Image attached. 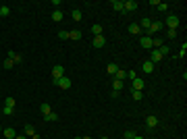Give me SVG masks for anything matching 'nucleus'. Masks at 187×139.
Segmentation results:
<instances>
[{"label":"nucleus","instance_id":"obj_1","mask_svg":"<svg viewBox=\"0 0 187 139\" xmlns=\"http://www.w3.org/2000/svg\"><path fill=\"white\" fill-rule=\"evenodd\" d=\"M162 23H166L168 29H177V27H179V17H177V15H168L166 21H162Z\"/></svg>","mask_w":187,"mask_h":139},{"label":"nucleus","instance_id":"obj_2","mask_svg":"<svg viewBox=\"0 0 187 139\" xmlns=\"http://www.w3.org/2000/svg\"><path fill=\"white\" fill-rule=\"evenodd\" d=\"M162 27H164L162 21H152L150 29H148V35H154V33H158V31H162Z\"/></svg>","mask_w":187,"mask_h":139},{"label":"nucleus","instance_id":"obj_3","mask_svg":"<svg viewBox=\"0 0 187 139\" xmlns=\"http://www.w3.org/2000/svg\"><path fill=\"white\" fill-rule=\"evenodd\" d=\"M139 44H141V48L152 50V48H154V40L150 37V35H141V37H139Z\"/></svg>","mask_w":187,"mask_h":139},{"label":"nucleus","instance_id":"obj_4","mask_svg":"<svg viewBox=\"0 0 187 139\" xmlns=\"http://www.w3.org/2000/svg\"><path fill=\"white\" fill-rule=\"evenodd\" d=\"M137 6H139V4H137L135 0H127V2H123V11H125V12H133V11H137Z\"/></svg>","mask_w":187,"mask_h":139},{"label":"nucleus","instance_id":"obj_5","mask_svg":"<svg viewBox=\"0 0 187 139\" xmlns=\"http://www.w3.org/2000/svg\"><path fill=\"white\" fill-rule=\"evenodd\" d=\"M60 77H65V69H62L60 64H56V67L52 69V79H54V81H58Z\"/></svg>","mask_w":187,"mask_h":139},{"label":"nucleus","instance_id":"obj_6","mask_svg":"<svg viewBox=\"0 0 187 139\" xmlns=\"http://www.w3.org/2000/svg\"><path fill=\"white\" fill-rule=\"evenodd\" d=\"M131 83H133V85H131V89H135V92H141V89H143V85H146L141 77H135V79H131Z\"/></svg>","mask_w":187,"mask_h":139},{"label":"nucleus","instance_id":"obj_7","mask_svg":"<svg viewBox=\"0 0 187 139\" xmlns=\"http://www.w3.org/2000/svg\"><path fill=\"white\" fill-rule=\"evenodd\" d=\"M92 46H94V48H104V46H106L104 35H96V37L92 40Z\"/></svg>","mask_w":187,"mask_h":139},{"label":"nucleus","instance_id":"obj_8","mask_svg":"<svg viewBox=\"0 0 187 139\" xmlns=\"http://www.w3.org/2000/svg\"><path fill=\"white\" fill-rule=\"evenodd\" d=\"M54 83H56L58 87H62V89H69V87H71V79H69V77H60L58 81H54Z\"/></svg>","mask_w":187,"mask_h":139},{"label":"nucleus","instance_id":"obj_9","mask_svg":"<svg viewBox=\"0 0 187 139\" xmlns=\"http://www.w3.org/2000/svg\"><path fill=\"white\" fill-rule=\"evenodd\" d=\"M160 60H162L160 52H158L156 48H152V52H150V62H154V64H156V62H160Z\"/></svg>","mask_w":187,"mask_h":139},{"label":"nucleus","instance_id":"obj_10","mask_svg":"<svg viewBox=\"0 0 187 139\" xmlns=\"http://www.w3.org/2000/svg\"><path fill=\"white\" fill-rule=\"evenodd\" d=\"M146 125H148V129H154V127H158V118L154 114H150L148 118H146Z\"/></svg>","mask_w":187,"mask_h":139},{"label":"nucleus","instance_id":"obj_11","mask_svg":"<svg viewBox=\"0 0 187 139\" xmlns=\"http://www.w3.org/2000/svg\"><path fill=\"white\" fill-rule=\"evenodd\" d=\"M154 67H156L154 62H150V60H146V62L141 64V71H143V73H154Z\"/></svg>","mask_w":187,"mask_h":139},{"label":"nucleus","instance_id":"obj_12","mask_svg":"<svg viewBox=\"0 0 187 139\" xmlns=\"http://www.w3.org/2000/svg\"><path fill=\"white\" fill-rule=\"evenodd\" d=\"M6 56L11 58L12 62H17V64H19V62H21V60H23V56H21V54H17V52H15V50H11V52H9V54H6Z\"/></svg>","mask_w":187,"mask_h":139},{"label":"nucleus","instance_id":"obj_13","mask_svg":"<svg viewBox=\"0 0 187 139\" xmlns=\"http://www.w3.org/2000/svg\"><path fill=\"white\" fill-rule=\"evenodd\" d=\"M2 133H4V137H6V139H15V137H17V131H15L12 127H6Z\"/></svg>","mask_w":187,"mask_h":139},{"label":"nucleus","instance_id":"obj_14","mask_svg":"<svg viewBox=\"0 0 187 139\" xmlns=\"http://www.w3.org/2000/svg\"><path fill=\"white\" fill-rule=\"evenodd\" d=\"M71 17H73V21H81V19H83V12L79 11V9H73V11H71Z\"/></svg>","mask_w":187,"mask_h":139},{"label":"nucleus","instance_id":"obj_15","mask_svg":"<svg viewBox=\"0 0 187 139\" xmlns=\"http://www.w3.org/2000/svg\"><path fill=\"white\" fill-rule=\"evenodd\" d=\"M129 33H133V35H139L141 33V27L137 23H131L129 25Z\"/></svg>","mask_w":187,"mask_h":139},{"label":"nucleus","instance_id":"obj_16","mask_svg":"<svg viewBox=\"0 0 187 139\" xmlns=\"http://www.w3.org/2000/svg\"><path fill=\"white\" fill-rule=\"evenodd\" d=\"M44 120L46 123H54V120H58V114L56 112H48V114H44Z\"/></svg>","mask_w":187,"mask_h":139},{"label":"nucleus","instance_id":"obj_17","mask_svg":"<svg viewBox=\"0 0 187 139\" xmlns=\"http://www.w3.org/2000/svg\"><path fill=\"white\" fill-rule=\"evenodd\" d=\"M62 17H65V15H62V11H58V9H56V11L52 12V21H54V23L62 21Z\"/></svg>","mask_w":187,"mask_h":139},{"label":"nucleus","instance_id":"obj_18","mask_svg":"<svg viewBox=\"0 0 187 139\" xmlns=\"http://www.w3.org/2000/svg\"><path fill=\"white\" fill-rule=\"evenodd\" d=\"M34 135H35L34 125H25V137H34Z\"/></svg>","mask_w":187,"mask_h":139},{"label":"nucleus","instance_id":"obj_19","mask_svg":"<svg viewBox=\"0 0 187 139\" xmlns=\"http://www.w3.org/2000/svg\"><path fill=\"white\" fill-rule=\"evenodd\" d=\"M118 71V67H117V62H110V64H108V67H106V73H108V75H115V73H117Z\"/></svg>","mask_w":187,"mask_h":139},{"label":"nucleus","instance_id":"obj_20","mask_svg":"<svg viewBox=\"0 0 187 139\" xmlns=\"http://www.w3.org/2000/svg\"><path fill=\"white\" fill-rule=\"evenodd\" d=\"M112 9H115L117 12H125L123 11V2H121V0H112Z\"/></svg>","mask_w":187,"mask_h":139},{"label":"nucleus","instance_id":"obj_21","mask_svg":"<svg viewBox=\"0 0 187 139\" xmlns=\"http://www.w3.org/2000/svg\"><path fill=\"white\" fill-rule=\"evenodd\" d=\"M69 40H81V31H79V29H73V31H69Z\"/></svg>","mask_w":187,"mask_h":139},{"label":"nucleus","instance_id":"obj_22","mask_svg":"<svg viewBox=\"0 0 187 139\" xmlns=\"http://www.w3.org/2000/svg\"><path fill=\"white\" fill-rule=\"evenodd\" d=\"M92 33H94V37H96V35H102V25L100 23L92 25Z\"/></svg>","mask_w":187,"mask_h":139},{"label":"nucleus","instance_id":"obj_23","mask_svg":"<svg viewBox=\"0 0 187 139\" xmlns=\"http://www.w3.org/2000/svg\"><path fill=\"white\" fill-rule=\"evenodd\" d=\"M127 77V71H123V69H118L117 73H115V79H118V81H123Z\"/></svg>","mask_w":187,"mask_h":139},{"label":"nucleus","instance_id":"obj_24","mask_svg":"<svg viewBox=\"0 0 187 139\" xmlns=\"http://www.w3.org/2000/svg\"><path fill=\"white\" fill-rule=\"evenodd\" d=\"M150 25H152V21H150V19H141V21H139V27H141V29H146V31L150 29Z\"/></svg>","mask_w":187,"mask_h":139},{"label":"nucleus","instance_id":"obj_25","mask_svg":"<svg viewBox=\"0 0 187 139\" xmlns=\"http://www.w3.org/2000/svg\"><path fill=\"white\" fill-rule=\"evenodd\" d=\"M112 89H115V92H121V89H123V81L115 79V83H112Z\"/></svg>","mask_w":187,"mask_h":139},{"label":"nucleus","instance_id":"obj_26","mask_svg":"<svg viewBox=\"0 0 187 139\" xmlns=\"http://www.w3.org/2000/svg\"><path fill=\"white\" fill-rule=\"evenodd\" d=\"M131 93H133V100H135V102H139L141 98H143V92H135V89H131Z\"/></svg>","mask_w":187,"mask_h":139},{"label":"nucleus","instance_id":"obj_27","mask_svg":"<svg viewBox=\"0 0 187 139\" xmlns=\"http://www.w3.org/2000/svg\"><path fill=\"white\" fill-rule=\"evenodd\" d=\"M11 15V9L9 6H0V17H9Z\"/></svg>","mask_w":187,"mask_h":139},{"label":"nucleus","instance_id":"obj_28","mask_svg":"<svg viewBox=\"0 0 187 139\" xmlns=\"http://www.w3.org/2000/svg\"><path fill=\"white\" fill-rule=\"evenodd\" d=\"M166 37H168V40H175L177 37V29H166Z\"/></svg>","mask_w":187,"mask_h":139},{"label":"nucleus","instance_id":"obj_29","mask_svg":"<svg viewBox=\"0 0 187 139\" xmlns=\"http://www.w3.org/2000/svg\"><path fill=\"white\" fill-rule=\"evenodd\" d=\"M40 110H42V114H48V112H52V110H50V104H42V106H40Z\"/></svg>","mask_w":187,"mask_h":139},{"label":"nucleus","instance_id":"obj_30","mask_svg":"<svg viewBox=\"0 0 187 139\" xmlns=\"http://www.w3.org/2000/svg\"><path fill=\"white\" fill-rule=\"evenodd\" d=\"M4 106H9V108H15V98H6V100H4Z\"/></svg>","mask_w":187,"mask_h":139},{"label":"nucleus","instance_id":"obj_31","mask_svg":"<svg viewBox=\"0 0 187 139\" xmlns=\"http://www.w3.org/2000/svg\"><path fill=\"white\" fill-rule=\"evenodd\" d=\"M2 64H4V69H12V67H15V62H12L11 58H6V60H4Z\"/></svg>","mask_w":187,"mask_h":139},{"label":"nucleus","instance_id":"obj_32","mask_svg":"<svg viewBox=\"0 0 187 139\" xmlns=\"http://www.w3.org/2000/svg\"><path fill=\"white\" fill-rule=\"evenodd\" d=\"M185 52H187V44H183V46H181V50H179V58L185 56Z\"/></svg>","mask_w":187,"mask_h":139},{"label":"nucleus","instance_id":"obj_33","mask_svg":"<svg viewBox=\"0 0 187 139\" xmlns=\"http://www.w3.org/2000/svg\"><path fill=\"white\" fill-rule=\"evenodd\" d=\"M2 112H4L6 116H11L12 112H15V108H9V106H4V110H2Z\"/></svg>","mask_w":187,"mask_h":139},{"label":"nucleus","instance_id":"obj_34","mask_svg":"<svg viewBox=\"0 0 187 139\" xmlns=\"http://www.w3.org/2000/svg\"><path fill=\"white\" fill-rule=\"evenodd\" d=\"M58 37L60 40H69V31H58Z\"/></svg>","mask_w":187,"mask_h":139},{"label":"nucleus","instance_id":"obj_35","mask_svg":"<svg viewBox=\"0 0 187 139\" xmlns=\"http://www.w3.org/2000/svg\"><path fill=\"white\" fill-rule=\"evenodd\" d=\"M166 9H168V4H166V2H160V4H158V11H166Z\"/></svg>","mask_w":187,"mask_h":139},{"label":"nucleus","instance_id":"obj_36","mask_svg":"<svg viewBox=\"0 0 187 139\" xmlns=\"http://www.w3.org/2000/svg\"><path fill=\"white\" fill-rule=\"evenodd\" d=\"M133 137H135V135H133L131 131H127V133H125V139H133Z\"/></svg>","mask_w":187,"mask_h":139},{"label":"nucleus","instance_id":"obj_37","mask_svg":"<svg viewBox=\"0 0 187 139\" xmlns=\"http://www.w3.org/2000/svg\"><path fill=\"white\" fill-rule=\"evenodd\" d=\"M15 139H27V137H25V135H17Z\"/></svg>","mask_w":187,"mask_h":139},{"label":"nucleus","instance_id":"obj_38","mask_svg":"<svg viewBox=\"0 0 187 139\" xmlns=\"http://www.w3.org/2000/svg\"><path fill=\"white\" fill-rule=\"evenodd\" d=\"M133 139H143V137H137V135H135V137H133Z\"/></svg>","mask_w":187,"mask_h":139},{"label":"nucleus","instance_id":"obj_39","mask_svg":"<svg viewBox=\"0 0 187 139\" xmlns=\"http://www.w3.org/2000/svg\"><path fill=\"white\" fill-rule=\"evenodd\" d=\"M73 139H83V137H73Z\"/></svg>","mask_w":187,"mask_h":139},{"label":"nucleus","instance_id":"obj_40","mask_svg":"<svg viewBox=\"0 0 187 139\" xmlns=\"http://www.w3.org/2000/svg\"><path fill=\"white\" fill-rule=\"evenodd\" d=\"M83 139H92V137H83Z\"/></svg>","mask_w":187,"mask_h":139},{"label":"nucleus","instance_id":"obj_41","mask_svg":"<svg viewBox=\"0 0 187 139\" xmlns=\"http://www.w3.org/2000/svg\"><path fill=\"white\" fill-rule=\"evenodd\" d=\"M102 139H108V137H102Z\"/></svg>","mask_w":187,"mask_h":139},{"label":"nucleus","instance_id":"obj_42","mask_svg":"<svg viewBox=\"0 0 187 139\" xmlns=\"http://www.w3.org/2000/svg\"><path fill=\"white\" fill-rule=\"evenodd\" d=\"M0 6H2V4H0Z\"/></svg>","mask_w":187,"mask_h":139}]
</instances>
